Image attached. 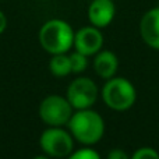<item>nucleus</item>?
Returning a JSON list of instances; mask_svg holds the SVG:
<instances>
[{
	"instance_id": "1",
	"label": "nucleus",
	"mask_w": 159,
	"mask_h": 159,
	"mask_svg": "<svg viewBox=\"0 0 159 159\" xmlns=\"http://www.w3.org/2000/svg\"><path fill=\"white\" fill-rule=\"evenodd\" d=\"M74 35L71 25L64 20L53 18L46 21L39 30V43L50 55L67 53L74 46Z\"/></svg>"
},
{
	"instance_id": "2",
	"label": "nucleus",
	"mask_w": 159,
	"mask_h": 159,
	"mask_svg": "<svg viewBox=\"0 0 159 159\" xmlns=\"http://www.w3.org/2000/svg\"><path fill=\"white\" fill-rule=\"evenodd\" d=\"M71 135L85 145L99 143L105 133V121L98 112L89 109H80L73 113L69 120Z\"/></svg>"
},
{
	"instance_id": "3",
	"label": "nucleus",
	"mask_w": 159,
	"mask_h": 159,
	"mask_svg": "<svg viewBox=\"0 0 159 159\" xmlns=\"http://www.w3.org/2000/svg\"><path fill=\"white\" fill-rule=\"evenodd\" d=\"M102 99L105 105L116 112L129 110L137 99V91L131 81L123 77H112L102 88Z\"/></svg>"
},
{
	"instance_id": "4",
	"label": "nucleus",
	"mask_w": 159,
	"mask_h": 159,
	"mask_svg": "<svg viewBox=\"0 0 159 159\" xmlns=\"http://www.w3.org/2000/svg\"><path fill=\"white\" fill-rule=\"evenodd\" d=\"M73 116V106L69 99L60 95H49L39 105V117L52 127L69 124Z\"/></svg>"
},
{
	"instance_id": "5",
	"label": "nucleus",
	"mask_w": 159,
	"mask_h": 159,
	"mask_svg": "<svg viewBox=\"0 0 159 159\" xmlns=\"http://www.w3.org/2000/svg\"><path fill=\"white\" fill-rule=\"evenodd\" d=\"M39 145L43 149L45 154L55 158L69 157L74 148L73 135L59 127L45 130L39 138Z\"/></svg>"
},
{
	"instance_id": "6",
	"label": "nucleus",
	"mask_w": 159,
	"mask_h": 159,
	"mask_svg": "<svg viewBox=\"0 0 159 159\" xmlns=\"http://www.w3.org/2000/svg\"><path fill=\"white\" fill-rule=\"evenodd\" d=\"M67 99L73 109H89L98 99V87L91 78L78 77L67 88Z\"/></svg>"
},
{
	"instance_id": "7",
	"label": "nucleus",
	"mask_w": 159,
	"mask_h": 159,
	"mask_svg": "<svg viewBox=\"0 0 159 159\" xmlns=\"http://www.w3.org/2000/svg\"><path fill=\"white\" fill-rule=\"evenodd\" d=\"M103 46V35L99 28L89 25L82 27L74 35V48L75 50L85 56L96 55Z\"/></svg>"
},
{
	"instance_id": "8",
	"label": "nucleus",
	"mask_w": 159,
	"mask_h": 159,
	"mask_svg": "<svg viewBox=\"0 0 159 159\" xmlns=\"http://www.w3.org/2000/svg\"><path fill=\"white\" fill-rule=\"evenodd\" d=\"M116 7L113 0H92L88 7V18L91 25L96 28H105L113 21Z\"/></svg>"
},
{
	"instance_id": "9",
	"label": "nucleus",
	"mask_w": 159,
	"mask_h": 159,
	"mask_svg": "<svg viewBox=\"0 0 159 159\" xmlns=\"http://www.w3.org/2000/svg\"><path fill=\"white\" fill-rule=\"evenodd\" d=\"M140 34L149 48L159 50V7L148 10L140 22Z\"/></svg>"
},
{
	"instance_id": "10",
	"label": "nucleus",
	"mask_w": 159,
	"mask_h": 159,
	"mask_svg": "<svg viewBox=\"0 0 159 159\" xmlns=\"http://www.w3.org/2000/svg\"><path fill=\"white\" fill-rule=\"evenodd\" d=\"M119 69V59L110 50H99L93 60V70L101 78L109 80L115 77Z\"/></svg>"
},
{
	"instance_id": "11",
	"label": "nucleus",
	"mask_w": 159,
	"mask_h": 159,
	"mask_svg": "<svg viewBox=\"0 0 159 159\" xmlns=\"http://www.w3.org/2000/svg\"><path fill=\"white\" fill-rule=\"evenodd\" d=\"M50 73L56 77H66L71 73V64H70V56L66 53L53 55L49 63Z\"/></svg>"
},
{
	"instance_id": "12",
	"label": "nucleus",
	"mask_w": 159,
	"mask_h": 159,
	"mask_svg": "<svg viewBox=\"0 0 159 159\" xmlns=\"http://www.w3.org/2000/svg\"><path fill=\"white\" fill-rule=\"evenodd\" d=\"M69 56H70V64H71V73L78 74V73L85 71V69L88 67V56L82 55L77 50Z\"/></svg>"
},
{
	"instance_id": "13",
	"label": "nucleus",
	"mask_w": 159,
	"mask_h": 159,
	"mask_svg": "<svg viewBox=\"0 0 159 159\" xmlns=\"http://www.w3.org/2000/svg\"><path fill=\"white\" fill-rule=\"evenodd\" d=\"M131 159H159V154L157 149L151 148V147H143L134 151L131 155Z\"/></svg>"
},
{
	"instance_id": "14",
	"label": "nucleus",
	"mask_w": 159,
	"mask_h": 159,
	"mask_svg": "<svg viewBox=\"0 0 159 159\" xmlns=\"http://www.w3.org/2000/svg\"><path fill=\"white\" fill-rule=\"evenodd\" d=\"M69 159H101L99 154L92 148H82L69 155Z\"/></svg>"
},
{
	"instance_id": "15",
	"label": "nucleus",
	"mask_w": 159,
	"mask_h": 159,
	"mask_svg": "<svg viewBox=\"0 0 159 159\" xmlns=\"http://www.w3.org/2000/svg\"><path fill=\"white\" fill-rule=\"evenodd\" d=\"M106 159H131V157H129V155H127V152L123 151V149L115 148V149H112V151L107 154Z\"/></svg>"
},
{
	"instance_id": "16",
	"label": "nucleus",
	"mask_w": 159,
	"mask_h": 159,
	"mask_svg": "<svg viewBox=\"0 0 159 159\" xmlns=\"http://www.w3.org/2000/svg\"><path fill=\"white\" fill-rule=\"evenodd\" d=\"M6 27H7V18H6L4 13H3L2 10H0V34L4 32Z\"/></svg>"
},
{
	"instance_id": "17",
	"label": "nucleus",
	"mask_w": 159,
	"mask_h": 159,
	"mask_svg": "<svg viewBox=\"0 0 159 159\" xmlns=\"http://www.w3.org/2000/svg\"><path fill=\"white\" fill-rule=\"evenodd\" d=\"M35 159H49L48 157H45V155H39V157H36Z\"/></svg>"
}]
</instances>
